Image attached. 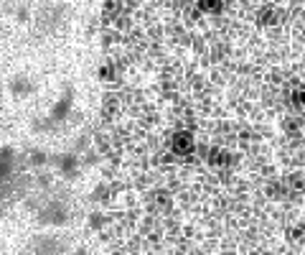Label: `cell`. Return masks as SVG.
Returning <instances> with one entry per match:
<instances>
[{
	"label": "cell",
	"instance_id": "3",
	"mask_svg": "<svg viewBox=\"0 0 305 255\" xmlns=\"http://www.w3.org/2000/svg\"><path fill=\"white\" fill-rule=\"evenodd\" d=\"M293 105H295L298 110L305 112V89H298V92L293 95Z\"/></svg>",
	"mask_w": 305,
	"mask_h": 255
},
{
	"label": "cell",
	"instance_id": "5",
	"mask_svg": "<svg viewBox=\"0 0 305 255\" xmlns=\"http://www.w3.org/2000/svg\"><path fill=\"white\" fill-rule=\"evenodd\" d=\"M265 23H272V21H277V13H267V16L262 18Z\"/></svg>",
	"mask_w": 305,
	"mask_h": 255
},
{
	"label": "cell",
	"instance_id": "4",
	"mask_svg": "<svg viewBox=\"0 0 305 255\" xmlns=\"http://www.w3.org/2000/svg\"><path fill=\"white\" fill-rule=\"evenodd\" d=\"M198 8H206V10H221V3H198Z\"/></svg>",
	"mask_w": 305,
	"mask_h": 255
},
{
	"label": "cell",
	"instance_id": "1",
	"mask_svg": "<svg viewBox=\"0 0 305 255\" xmlns=\"http://www.w3.org/2000/svg\"><path fill=\"white\" fill-rule=\"evenodd\" d=\"M191 148H193V138L188 136V133H178V136H173V151L188 153Z\"/></svg>",
	"mask_w": 305,
	"mask_h": 255
},
{
	"label": "cell",
	"instance_id": "2",
	"mask_svg": "<svg viewBox=\"0 0 305 255\" xmlns=\"http://www.w3.org/2000/svg\"><path fill=\"white\" fill-rule=\"evenodd\" d=\"M211 163H216V166H226L229 161H232V156H229L226 151H211Z\"/></svg>",
	"mask_w": 305,
	"mask_h": 255
}]
</instances>
